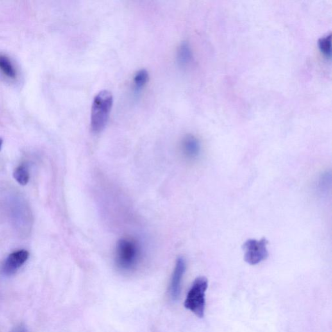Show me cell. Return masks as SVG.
<instances>
[{
  "label": "cell",
  "mask_w": 332,
  "mask_h": 332,
  "mask_svg": "<svg viewBox=\"0 0 332 332\" xmlns=\"http://www.w3.org/2000/svg\"><path fill=\"white\" fill-rule=\"evenodd\" d=\"M113 94L102 90L95 95L91 110L90 126L94 133H99L105 127L112 110Z\"/></svg>",
  "instance_id": "obj_1"
},
{
  "label": "cell",
  "mask_w": 332,
  "mask_h": 332,
  "mask_svg": "<svg viewBox=\"0 0 332 332\" xmlns=\"http://www.w3.org/2000/svg\"><path fill=\"white\" fill-rule=\"evenodd\" d=\"M140 260L141 249L136 241L132 238H123L118 241L116 262L120 269L131 271L137 267Z\"/></svg>",
  "instance_id": "obj_2"
},
{
  "label": "cell",
  "mask_w": 332,
  "mask_h": 332,
  "mask_svg": "<svg viewBox=\"0 0 332 332\" xmlns=\"http://www.w3.org/2000/svg\"><path fill=\"white\" fill-rule=\"evenodd\" d=\"M207 288L208 280L204 276L198 277L193 282L184 302V307L199 318H203L205 312Z\"/></svg>",
  "instance_id": "obj_3"
},
{
  "label": "cell",
  "mask_w": 332,
  "mask_h": 332,
  "mask_svg": "<svg viewBox=\"0 0 332 332\" xmlns=\"http://www.w3.org/2000/svg\"><path fill=\"white\" fill-rule=\"evenodd\" d=\"M267 244L268 241L265 238L260 240L254 239L247 240L243 245L245 261L250 265H254L265 260L269 256Z\"/></svg>",
  "instance_id": "obj_4"
},
{
  "label": "cell",
  "mask_w": 332,
  "mask_h": 332,
  "mask_svg": "<svg viewBox=\"0 0 332 332\" xmlns=\"http://www.w3.org/2000/svg\"><path fill=\"white\" fill-rule=\"evenodd\" d=\"M29 257V252L26 250H20L13 252L4 263L2 268L4 274L6 276H11L15 274L26 262Z\"/></svg>",
  "instance_id": "obj_5"
},
{
  "label": "cell",
  "mask_w": 332,
  "mask_h": 332,
  "mask_svg": "<svg viewBox=\"0 0 332 332\" xmlns=\"http://www.w3.org/2000/svg\"><path fill=\"white\" fill-rule=\"evenodd\" d=\"M186 268L185 260L182 257L177 259L170 286V296L174 301H177L181 295L182 280Z\"/></svg>",
  "instance_id": "obj_6"
},
{
  "label": "cell",
  "mask_w": 332,
  "mask_h": 332,
  "mask_svg": "<svg viewBox=\"0 0 332 332\" xmlns=\"http://www.w3.org/2000/svg\"><path fill=\"white\" fill-rule=\"evenodd\" d=\"M181 148L184 156L189 160H195L201 154V143L197 138L192 135H186L183 138Z\"/></svg>",
  "instance_id": "obj_7"
},
{
  "label": "cell",
  "mask_w": 332,
  "mask_h": 332,
  "mask_svg": "<svg viewBox=\"0 0 332 332\" xmlns=\"http://www.w3.org/2000/svg\"><path fill=\"white\" fill-rule=\"evenodd\" d=\"M192 58V52L188 43L183 42L180 45L177 51V59L180 65H187Z\"/></svg>",
  "instance_id": "obj_8"
},
{
  "label": "cell",
  "mask_w": 332,
  "mask_h": 332,
  "mask_svg": "<svg viewBox=\"0 0 332 332\" xmlns=\"http://www.w3.org/2000/svg\"><path fill=\"white\" fill-rule=\"evenodd\" d=\"M331 186V174L326 172L321 174L318 180L317 188L320 194H326L330 190Z\"/></svg>",
  "instance_id": "obj_9"
},
{
  "label": "cell",
  "mask_w": 332,
  "mask_h": 332,
  "mask_svg": "<svg viewBox=\"0 0 332 332\" xmlns=\"http://www.w3.org/2000/svg\"><path fill=\"white\" fill-rule=\"evenodd\" d=\"M0 70L9 78L15 79L17 77L15 68L6 56H0Z\"/></svg>",
  "instance_id": "obj_10"
},
{
  "label": "cell",
  "mask_w": 332,
  "mask_h": 332,
  "mask_svg": "<svg viewBox=\"0 0 332 332\" xmlns=\"http://www.w3.org/2000/svg\"><path fill=\"white\" fill-rule=\"evenodd\" d=\"M13 177L20 185L25 186L29 183V173L26 166L18 167L13 173Z\"/></svg>",
  "instance_id": "obj_11"
},
{
  "label": "cell",
  "mask_w": 332,
  "mask_h": 332,
  "mask_svg": "<svg viewBox=\"0 0 332 332\" xmlns=\"http://www.w3.org/2000/svg\"><path fill=\"white\" fill-rule=\"evenodd\" d=\"M318 45L320 51L324 54L325 56L330 58L331 57V35L323 36L320 38L318 41Z\"/></svg>",
  "instance_id": "obj_12"
},
{
  "label": "cell",
  "mask_w": 332,
  "mask_h": 332,
  "mask_svg": "<svg viewBox=\"0 0 332 332\" xmlns=\"http://www.w3.org/2000/svg\"><path fill=\"white\" fill-rule=\"evenodd\" d=\"M149 79L148 73L145 70H141L136 73L135 77H134V83L136 89L140 90L144 87L145 84L147 83Z\"/></svg>",
  "instance_id": "obj_13"
},
{
  "label": "cell",
  "mask_w": 332,
  "mask_h": 332,
  "mask_svg": "<svg viewBox=\"0 0 332 332\" xmlns=\"http://www.w3.org/2000/svg\"><path fill=\"white\" fill-rule=\"evenodd\" d=\"M13 332H28L27 331L26 326L24 325L20 324L18 325L17 327H15V329H13Z\"/></svg>",
  "instance_id": "obj_14"
},
{
  "label": "cell",
  "mask_w": 332,
  "mask_h": 332,
  "mask_svg": "<svg viewBox=\"0 0 332 332\" xmlns=\"http://www.w3.org/2000/svg\"><path fill=\"white\" fill-rule=\"evenodd\" d=\"M2 145H3V140L2 138H0V150L2 149Z\"/></svg>",
  "instance_id": "obj_15"
}]
</instances>
